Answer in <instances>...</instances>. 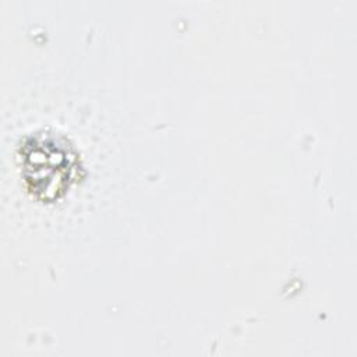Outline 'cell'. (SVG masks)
<instances>
[{
	"mask_svg": "<svg viewBox=\"0 0 357 357\" xmlns=\"http://www.w3.org/2000/svg\"><path fill=\"white\" fill-rule=\"evenodd\" d=\"M21 159L28 188L40 199L57 198L74 180L77 153L57 135L32 137L22 146Z\"/></svg>",
	"mask_w": 357,
	"mask_h": 357,
	"instance_id": "obj_1",
	"label": "cell"
}]
</instances>
